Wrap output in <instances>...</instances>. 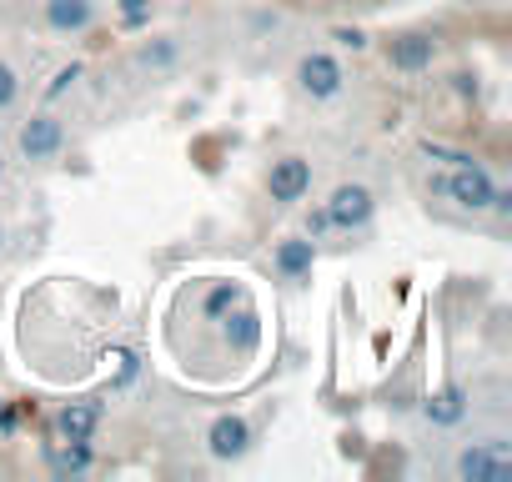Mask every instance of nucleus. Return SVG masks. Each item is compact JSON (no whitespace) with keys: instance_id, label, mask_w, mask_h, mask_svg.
Returning <instances> with one entry per match:
<instances>
[{"instance_id":"nucleus-1","label":"nucleus","mask_w":512,"mask_h":482,"mask_svg":"<svg viewBox=\"0 0 512 482\" xmlns=\"http://www.w3.org/2000/svg\"><path fill=\"white\" fill-rule=\"evenodd\" d=\"M297 81H302V91H307L312 101H332V96H342V86H347V71H342V61H337V56H327V51H312V56H302V66H297Z\"/></svg>"},{"instance_id":"nucleus-2","label":"nucleus","mask_w":512,"mask_h":482,"mask_svg":"<svg viewBox=\"0 0 512 482\" xmlns=\"http://www.w3.org/2000/svg\"><path fill=\"white\" fill-rule=\"evenodd\" d=\"M327 211H332V231H362V226L372 221L377 201H372V191H367L362 181H342V186L332 191Z\"/></svg>"},{"instance_id":"nucleus-3","label":"nucleus","mask_w":512,"mask_h":482,"mask_svg":"<svg viewBox=\"0 0 512 482\" xmlns=\"http://www.w3.org/2000/svg\"><path fill=\"white\" fill-rule=\"evenodd\" d=\"M16 146H21V156H26V161H51V156L66 146V126H61V116H51V111H36V116L21 126Z\"/></svg>"},{"instance_id":"nucleus-4","label":"nucleus","mask_w":512,"mask_h":482,"mask_svg":"<svg viewBox=\"0 0 512 482\" xmlns=\"http://www.w3.org/2000/svg\"><path fill=\"white\" fill-rule=\"evenodd\" d=\"M492 191H497V181H492L482 166H472V161H462V166L442 181V196H452L462 211H487Z\"/></svg>"},{"instance_id":"nucleus-5","label":"nucleus","mask_w":512,"mask_h":482,"mask_svg":"<svg viewBox=\"0 0 512 482\" xmlns=\"http://www.w3.org/2000/svg\"><path fill=\"white\" fill-rule=\"evenodd\" d=\"M432 61H437V41H432L427 31H402V36L387 41V66L402 71V76H417V71H427Z\"/></svg>"},{"instance_id":"nucleus-6","label":"nucleus","mask_w":512,"mask_h":482,"mask_svg":"<svg viewBox=\"0 0 512 482\" xmlns=\"http://www.w3.org/2000/svg\"><path fill=\"white\" fill-rule=\"evenodd\" d=\"M267 191H272V201H282V206L302 201V196L312 191V161H307V156H282V161H272Z\"/></svg>"},{"instance_id":"nucleus-7","label":"nucleus","mask_w":512,"mask_h":482,"mask_svg":"<svg viewBox=\"0 0 512 482\" xmlns=\"http://www.w3.org/2000/svg\"><path fill=\"white\" fill-rule=\"evenodd\" d=\"M206 447H211L216 462H236V457H246V452H251V422L236 417V412H221V417L206 427Z\"/></svg>"},{"instance_id":"nucleus-8","label":"nucleus","mask_w":512,"mask_h":482,"mask_svg":"<svg viewBox=\"0 0 512 482\" xmlns=\"http://www.w3.org/2000/svg\"><path fill=\"white\" fill-rule=\"evenodd\" d=\"M457 477H467V482H512V462H507L502 442H482V447H467L457 457Z\"/></svg>"},{"instance_id":"nucleus-9","label":"nucleus","mask_w":512,"mask_h":482,"mask_svg":"<svg viewBox=\"0 0 512 482\" xmlns=\"http://www.w3.org/2000/svg\"><path fill=\"white\" fill-rule=\"evenodd\" d=\"M272 267H277L287 282H312L317 241H312V236H282V241H277V252H272Z\"/></svg>"},{"instance_id":"nucleus-10","label":"nucleus","mask_w":512,"mask_h":482,"mask_svg":"<svg viewBox=\"0 0 512 482\" xmlns=\"http://www.w3.org/2000/svg\"><path fill=\"white\" fill-rule=\"evenodd\" d=\"M101 417H106L101 402H66L56 412V432H61V442H91L96 427H101Z\"/></svg>"},{"instance_id":"nucleus-11","label":"nucleus","mask_w":512,"mask_h":482,"mask_svg":"<svg viewBox=\"0 0 512 482\" xmlns=\"http://www.w3.org/2000/svg\"><path fill=\"white\" fill-rule=\"evenodd\" d=\"M91 21H96L91 0H46V26L56 36H81V31H91Z\"/></svg>"},{"instance_id":"nucleus-12","label":"nucleus","mask_w":512,"mask_h":482,"mask_svg":"<svg viewBox=\"0 0 512 482\" xmlns=\"http://www.w3.org/2000/svg\"><path fill=\"white\" fill-rule=\"evenodd\" d=\"M46 462H51L56 477H81V472L96 467V452H91V442H61V447L46 452Z\"/></svg>"},{"instance_id":"nucleus-13","label":"nucleus","mask_w":512,"mask_h":482,"mask_svg":"<svg viewBox=\"0 0 512 482\" xmlns=\"http://www.w3.org/2000/svg\"><path fill=\"white\" fill-rule=\"evenodd\" d=\"M422 412H427V422H432V427H457V422L467 417V392L452 382V387H442V392H437Z\"/></svg>"},{"instance_id":"nucleus-14","label":"nucleus","mask_w":512,"mask_h":482,"mask_svg":"<svg viewBox=\"0 0 512 482\" xmlns=\"http://www.w3.org/2000/svg\"><path fill=\"white\" fill-rule=\"evenodd\" d=\"M236 302H241V287H236V282H216V287L206 292V302H201V317L216 322V317H226Z\"/></svg>"},{"instance_id":"nucleus-15","label":"nucleus","mask_w":512,"mask_h":482,"mask_svg":"<svg viewBox=\"0 0 512 482\" xmlns=\"http://www.w3.org/2000/svg\"><path fill=\"white\" fill-rule=\"evenodd\" d=\"M171 61H176V41L171 36H156L151 46H141V66L146 71H166Z\"/></svg>"},{"instance_id":"nucleus-16","label":"nucleus","mask_w":512,"mask_h":482,"mask_svg":"<svg viewBox=\"0 0 512 482\" xmlns=\"http://www.w3.org/2000/svg\"><path fill=\"white\" fill-rule=\"evenodd\" d=\"M116 11H121L126 26H146L151 11H156V0H116Z\"/></svg>"},{"instance_id":"nucleus-17","label":"nucleus","mask_w":512,"mask_h":482,"mask_svg":"<svg viewBox=\"0 0 512 482\" xmlns=\"http://www.w3.org/2000/svg\"><path fill=\"white\" fill-rule=\"evenodd\" d=\"M16 96H21V81H16V71H11L6 61H0V111H11Z\"/></svg>"},{"instance_id":"nucleus-18","label":"nucleus","mask_w":512,"mask_h":482,"mask_svg":"<svg viewBox=\"0 0 512 482\" xmlns=\"http://www.w3.org/2000/svg\"><path fill=\"white\" fill-rule=\"evenodd\" d=\"M327 231H332V211H327V206H312V211H307V236L322 241Z\"/></svg>"},{"instance_id":"nucleus-19","label":"nucleus","mask_w":512,"mask_h":482,"mask_svg":"<svg viewBox=\"0 0 512 482\" xmlns=\"http://www.w3.org/2000/svg\"><path fill=\"white\" fill-rule=\"evenodd\" d=\"M76 81H81V66H61V71H56V81H51V91H46V96H51V101H56V96H66V91H71V86H76Z\"/></svg>"},{"instance_id":"nucleus-20","label":"nucleus","mask_w":512,"mask_h":482,"mask_svg":"<svg viewBox=\"0 0 512 482\" xmlns=\"http://www.w3.org/2000/svg\"><path fill=\"white\" fill-rule=\"evenodd\" d=\"M337 41H342V46H352V51H362V46H367V36H362L357 26H337Z\"/></svg>"},{"instance_id":"nucleus-21","label":"nucleus","mask_w":512,"mask_h":482,"mask_svg":"<svg viewBox=\"0 0 512 482\" xmlns=\"http://www.w3.org/2000/svg\"><path fill=\"white\" fill-rule=\"evenodd\" d=\"M11 432H16V407L0 397V437H11Z\"/></svg>"},{"instance_id":"nucleus-22","label":"nucleus","mask_w":512,"mask_h":482,"mask_svg":"<svg viewBox=\"0 0 512 482\" xmlns=\"http://www.w3.org/2000/svg\"><path fill=\"white\" fill-rule=\"evenodd\" d=\"M467 6H482V0H467Z\"/></svg>"}]
</instances>
